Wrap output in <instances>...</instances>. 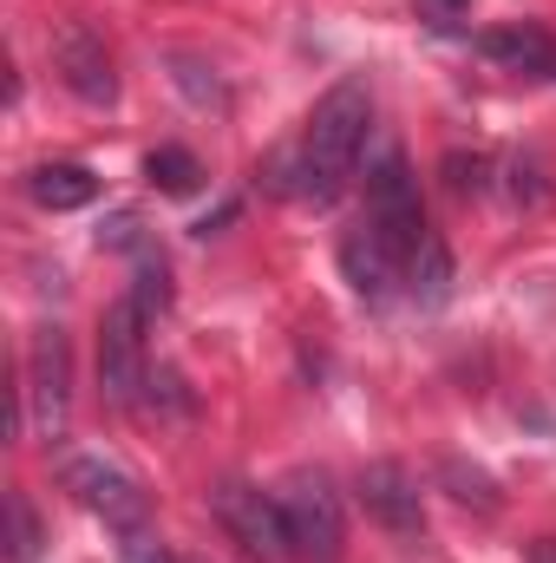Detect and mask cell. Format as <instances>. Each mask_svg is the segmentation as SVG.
Returning <instances> with one entry per match:
<instances>
[{
	"mask_svg": "<svg viewBox=\"0 0 556 563\" xmlns=\"http://www.w3.org/2000/svg\"><path fill=\"white\" fill-rule=\"evenodd\" d=\"M367 125H374V92H367L360 79H341V86L308 112V132L269 157V170H263L269 190L327 210V203L347 190V177H354V164H360V151H367Z\"/></svg>",
	"mask_w": 556,
	"mask_h": 563,
	"instance_id": "1",
	"label": "cell"
},
{
	"mask_svg": "<svg viewBox=\"0 0 556 563\" xmlns=\"http://www.w3.org/2000/svg\"><path fill=\"white\" fill-rule=\"evenodd\" d=\"M281 525H288V551L301 563H341L347 544V511H341V492L321 465H294L276 492Z\"/></svg>",
	"mask_w": 556,
	"mask_h": 563,
	"instance_id": "2",
	"label": "cell"
},
{
	"mask_svg": "<svg viewBox=\"0 0 556 563\" xmlns=\"http://www.w3.org/2000/svg\"><path fill=\"white\" fill-rule=\"evenodd\" d=\"M59 478H66V492H73L92 518H105V531H119V538H138L144 531L151 498H144V485L119 465V459H105V452H73V459L59 465Z\"/></svg>",
	"mask_w": 556,
	"mask_h": 563,
	"instance_id": "3",
	"label": "cell"
},
{
	"mask_svg": "<svg viewBox=\"0 0 556 563\" xmlns=\"http://www.w3.org/2000/svg\"><path fill=\"white\" fill-rule=\"evenodd\" d=\"M210 511H216L223 538H230L249 563L294 558V551H288V525H281L276 492H263V485H249V478H223V485L210 492Z\"/></svg>",
	"mask_w": 556,
	"mask_h": 563,
	"instance_id": "4",
	"label": "cell"
},
{
	"mask_svg": "<svg viewBox=\"0 0 556 563\" xmlns=\"http://www.w3.org/2000/svg\"><path fill=\"white\" fill-rule=\"evenodd\" d=\"M144 328H151V314H144L132 295H125V301H112V308L99 314V387H105V400H112V407H138L144 387H151Z\"/></svg>",
	"mask_w": 556,
	"mask_h": 563,
	"instance_id": "5",
	"label": "cell"
},
{
	"mask_svg": "<svg viewBox=\"0 0 556 563\" xmlns=\"http://www.w3.org/2000/svg\"><path fill=\"white\" fill-rule=\"evenodd\" d=\"M367 223L400 250V256H413L419 243L432 236V223H425V210H419V184H413V164H407V151H380L374 157V170H367Z\"/></svg>",
	"mask_w": 556,
	"mask_h": 563,
	"instance_id": "6",
	"label": "cell"
},
{
	"mask_svg": "<svg viewBox=\"0 0 556 563\" xmlns=\"http://www.w3.org/2000/svg\"><path fill=\"white\" fill-rule=\"evenodd\" d=\"M66 413H73V354L59 328H33L26 341V426L33 439H66Z\"/></svg>",
	"mask_w": 556,
	"mask_h": 563,
	"instance_id": "7",
	"label": "cell"
},
{
	"mask_svg": "<svg viewBox=\"0 0 556 563\" xmlns=\"http://www.w3.org/2000/svg\"><path fill=\"white\" fill-rule=\"evenodd\" d=\"M354 498H360V511H367L380 531H393V538H419V531H425L419 478L400 459H367V465L354 472Z\"/></svg>",
	"mask_w": 556,
	"mask_h": 563,
	"instance_id": "8",
	"label": "cell"
},
{
	"mask_svg": "<svg viewBox=\"0 0 556 563\" xmlns=\"http://www.w3.org/2000/svg\"><path fill=\"white\" fill-rule=\"evenodd\" d=\"M341 276L354 282V295H360V301L387 308V301H400V295H407V256H400L374 223H360V230H347V236H341Z\"/></svg>",
	"mask_w": 556,
	"mask_h": 563,
	"instance_id": "9",
	"label": "cell"
},
{
	"mask_svg": "<svg viewBox=\"0 0 556 563\" xmlns=\"http://www.w3.org/2000/svg\"><path fill=\"white\" fill-rule=\"evenodd\" d=\"M53 59H59V79L86 106H112L119 99V73H112V53H105V40H99L92 20H66L59 40H53Z\"/></svg>",
	"mask_w": 556,
	"mask_h": 563,
	"instance_id": "10",
	"label": "cell"
},
{
	"mask_svg": "<svg viewBox=\"0 0 556 563\" xmlns=\"http://www.w3.org/2000/svg\"><path fill=\"white\" fill-rule=\"evenodd\" d=\"M478 53L485 59H498V66H511V73H556V40L544 26H524V20H511V26H491V33H478Z\"/></svg>",
	"mask_w": 556,
	"mask_h": 563,
	"instance_id": "11",
	"label": "cell"
},
{
	"mask_svg": "<svg viewBox=\"0 0 556 563\" xmlns=\"http://www.w3.org/2000/svg\"><path fill=\"white\" fill-rule=\"evenodd\" d=\"M26 190H33L40 210H86V203L99 197V177H92L86 164H40V170L26 177Z\"/></svg>",
	"mask_w": 556,
	"mask_h": 563,
	"instance_id": "12",
	"label": "cell"
},
{
	"mask_svg": "<svg viewBox=\"0 0 556 563\" xmlns=\"http://www.w3.org/2000/svg\"><path fill=\"white\" fill-rule=\"evenodd\" d=\"M407 295H413V301H425V308H438V301L452 295V256H445L438 230H432L413 256H407Z\"/></svg>",
	"mask_w": 556,
	"mask_h": 563,
	"instance_id": "13",
	"label": "cell"
},
{
	"mask_svg": "<svg viewBox=\"0 0 556 563\" xmlns=\"http://www.w3.org/2000/svg\"><path fill=\"white\" fill-rule=\"evenodd\" d=\"M144 170H151V184H157L164 197H190V190L203 184V164H197L184 144H157V151L144 157Z\"/></svg>",
	"mask_w": 556,
	"mask_h": 563,
	"instance_id": "14",
	"label": "cell"
},
{
	"mask_svg": "<svg viewBox=\"0 0 556 563\" xmlns=\"http://www.w3.org/2000/svg\"><path fill=\"white\" fill-rule=\"evenodd\" d=\"M40 518L26 505V492H7V563H33L40 558Z\"/></svg>",
	"mask_w": 556,
	"mask_h": 563,
	"instance_id": "15",
	"label": "cell"
},
{
	"mask_svg": "<svg viewBox=\"0 0 556 563\" xmlns=\"http://www.w3.org/2000/svg\"><path fill=\"white\" fill-rule=\"evenodd\" d=\"M132 301H138L144 314H164L170 308V269H164V256L138 250V288H132Z\"/></svg>",
	"mask_w": 556,
	"mask_h": 563,
	"instance_id": "16",
	"label": "cell"
},
{
	"mask_svg": "<svg viewBox=\"0 0 556 563\" xmlns=\"http://www.w3.org/2000/svg\"><path fill=\"white\" fill-rule=\"evenodd\" d=\"M531 563H556V538H537L531 544Z\"/></svg>",
	"mask_w": 556,
	"mask_h": 563,
	"instance_id": "17",
	"label": "cell"
}]
</instances>
